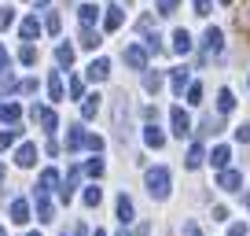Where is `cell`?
Listing matches in <instances>:
<instances>
[{
	"label": "cell",
	"mask_w": 250,
	"mask_h": 236,
	"mask_svg": "<svg viewBox=\"0 0 250 236\" xmlns=\"http://www.w3.org/2000/svg\"><path fill=\"white\" fill-rule=\"evenodd\" d=\"M188 103H203V85H199V81L188 85Z\"/></svg>",
	"instance_id": "d6a6232c"
},
{
	"label": "cell",
	"mask_w": 250,
	"mask_h": 236,
	"mask_svg": "<svg viewBox=\"0 0 250 236\" xmlns=\"http://www.w3.org/2000/svg\"><path fill=\"white\" fill-rule=\"evenodd\" d=\"M239 30H250V0L243 4V11H239Z\"/></svg>",
	"instance_id": "8d00e7d4"
},
{
	"label": "cell",
	"mask_w": 250,
	"mask_h": 236,
	"mask_svg": "<svg viewBox=\"0 0 250 236\" xmlns=\"http://www.w3.org/2000/svg\"><path fill=\"white\" fill-rule=\"evenodd\" d=\"M44 30H48V33H59V11H52V15H48Z\"/></svg>",
	"instance_id": "74e56055"
},
{
	"label": "cell",
	"mask_w": 250,
	"mask_h": 236,
	"mask_svg": "<svg viewBox=\"0 0 250 236\" xmlns=\"http://www.w3.org/2000/svg\"><path fill=\"white\" fill-rule=\"evenodd\" d=\"M144 141H147V148H162V144H166V133H162L158 126H147V129H144Z\"/></svg>",
	"instance_id": "603a6c76"
},
{
	"label": "cell",
	"mask_w": 250,
	"mask_h": 236,
	"mask_svg": "<svg viewBox=\"0 0 250 236\" xmlns=\"http://www.w3.org/2000/svg\"><path fill=\"white\" fill-rule=\"evenodd\" d=\"M96 236H107V233H103V229H96Z\"/></svg>",
	"instance_id": "816d5d0a"
},
{
	"label": "cell",
	"mask_w": 250,
	"mask_h": 236,
	"mask_svg": "<svg viewBox=\"0 0 250 236\" xmlns=\"http://www.w3.org/2000/svg\"><path fill=\"white\" fill-rule=\"evenodd\" d=\"M0 236H8V233H4V229H0Z\"/></svg>",
	"instance_id": "db71d44e"
},
{
	"label": "cell",
	"mask_w": 250,
	"mask_h": 236,
	"mask_svg": "<svg viewBox=\"0 0 250 236\" xmlns=\"http://www.w3.org/2000/svg\"><path fill=\"white\" fill-rule=\"evenodd\" d=\"M19 93H37V81H33V78H26L22 85H19Z\"/></svg>",
	"instance_id": "f6af8a7d"
},
{
	"label": "cell",
	"mask_w": 250,
	"mask_h": 236,
	"mask_svg": "<svg viewBox=\"0 0 250 236\" xmlns=\"http://www.w3.org/2000/svg\"><path fill=\"white\" fill-rule=\"evenodd\" d=\"M147 192L155 199L169 196V170H166V166H151V170H147Z\"/></svg>",
	"instance_id": "6da1fadb"
},
{
	"label": "cell",
	"mask_w": 250,
	"mask_h": 236,
	"mask_svg": "<svg viewBox=\"0 0 250 236\" xmlns=\"http://www.w3.org/2000/svg\"><path fill=\"white\" fill-rule=\"evenodd\" d=\"M133 218H136V211H133V199H129V196L122 192V196H118V221H122V225H129Z\"/></svg>",
	"instance_id": "30bf717a"
},
{
	"label": "cell",
	"mask_w": 250,
	"mask_h": 236,
	"mask_svg": "<svg viewBox=\"0 0 250 236\" xmlns=\"http://www.w3.org/2000/svg\"><path fill=\"white\" fill-rule=\"evenodd\" d=\"M19 59H22L26 67H33V63H37V48H33V45H22V52H19Z\"/></svg>",
	"instance_id": "1f68e13d"
},
{
	"label": "cell",
	"mask_w": 250,
	"mask_h": 236,
	"mask_svg": "<svg viewBox=\"0 0 250 236\" xmlns=\"http://www.w3.org/2000/svg\"><path fill=\"white\" fill-rule=\"evenodd\" d=\"M48 96H52L55 103L62 100V78H59V74H52V78H48Z\"/></svg>",
	"instance_id": "f546056e"
},
{
	"label": "cell",
	"mask_w": 250,
	"mask_h": 236,
	"mask_svg": "<svg viewBox=\"0 0 250 236\" xmlns=\"http://www.w3.org/2000/svg\"><path fill=\"white\" fill-rule=\"evenodd\" d=\"M15 141H19V126H11V129H0V151H8Z\"/></svg>",
	"instance_id": "83f0119b"
},
{
	"label": "cell",
	"mask_w": 250,
	"mask_h": 236,
	"mask_svg": "<svg viewBox=\"0 0 250 236\" xmlns=\"http://www.w3.org/2000/svg\"><path fill=\"white\" fill-rule=\"evenodd\" d=\"M85 170L92 173V177H103V159H88V163H85Z\"/></svg>",
	"instance_id": "e575fe53"
},
{
	"label": "cell",
	"mask_w": 250,
	"mask_h": 236,
	"mask_svg": "<svg viewBox=\"0 0 250 236\" xmlns=\"http://www.w3.org/2000/svg\"><path fill=\"white\" fill-rule=\"evenodd\" d=\"M158 11H162V15H173V11H177V0H158Z\"/></svg>",
	"instance_id": "b9f144b4"
},
{
	"label": "cell",
	"mask_w": 250,
	"mask_h": 236,
	"mask_svg": "<svg viewBox=\"0 0 250 236\" xmlns=\"http://www.w3.org/2000/svg\"><path fill=\"white\" fill-rule=\"evenodd\" d=\"M78 15H81V26H96V19H100V8H96V4H81Z\"/></svg>",
	"instance_id": "cb8c5ba5"
},
{
	"label": "cell",
	"mask_w": 250,
	"mask_h": 236,
	"mask_svg": "<svg viewBox=\"0 0 250 236\" xmlns=\"http://www.w3.org/2000/svg\"><path fill=\"white\" fill-rule=\"evenodd\" d=\"M107 74H110V63L103 59V55L88 63V81H107Z\"/></svg>",
	"instance_id": "ba28073f"
},
{
	"label": "cell",
	"mask_w": 250,
	"mask_h": 236,
	"mask_svg": "<svg viewBox=\"0 0 250 236\" xmlns=\"http://www.w3.org/2000/svg\"><path fill=\"white\" fill-rule=\"evenodd\" d=\"M30 236H41V233H30Z\"/></svg>",
	"instance_id": "11a10c76"
},
{
	"label": "cell",
	"mask_w": 250,
	"mask_h": 236,
	"mask_svg": "<svg viewBox=\"0 0 250 236\" xmlns=\"http://www.w3.org/2000/svg\"><path fill=\"white\" fill-rule=\"evenodd\" d=\"M195 15H210V0H195Z\"/></svg>",
	"instance_id": "ee69618b"
},
{
	"label": "cell",
	"mask_w": 250,
	"mask_h": 236,
	"mask_svg": "<svg viewBox=\"0 0 250 236\" xmlns=\"http://www.w3.org/2000/svg\"><path fill=\"white\" fill-rule=\"evenodd\" d=\"M184 236H203V233H199V225H195V221H188V225H184Z\"/></svg>",
	"instance_id": "7dc6e473"
},
{
	"label": "cell",
	"mask_w": 250,
	"mask_h": 236,
	"mask_svg": "<svg viewBox=\"0 0 250 236\" xmlns=\"http://www.w3.org/2000/svg\"><path fill=\"white\" fill-rule=\"evenodd\" d=\"M81 199H85V207H100V199H103V189H100V185H88V189H85V196H81Z\"/></svg>",
	"instance_id": "4316f807"
},
{
	"label": "cell",
	"mask_w": 250,
	"mask_h": 236,
	"mask_svg": "<svg viewBox=\"0 0 250 236\" xmlns=\"http://www.w3.org/2000/svg\"><path fill=\"white\" fill-rule=\"evenodd\" d=\"M85 141H88V133H85V129H78V126H70V129H66V151L85 148Z\"/></svg>",
	"instance_id": "4fadbf2b"
},
{
	"label": "cell",
	"mask_w": 250,
	"mask_h": 236,
	"mask_svg": "<svg viewBox=\"0 0 250 236\" xmlns=\"http://www.w3.org/2000/svg\"><path fill=\"white\" fill-rule=\"evenodd\" d=\"M33 37H41V23H37V15H30L22 23V41L26 45H33Z\"/></svg>",
	"instance_id": "44dd1931"
},
{
	"label": "cell",
	"mask_w": 250,
	"mask_h": 236,
	"mask_svg": "<svg viewBox=\"0 0 250 236\" xmlns=\"http://www.w3.org/2000/svg\"><path fill=\"white\" fill-rule=\"evenodd\" d=\"M33 203H37V218L41 221H55V207H52V199H48V196H41V192H37Z\"/></svg>",
	"instance_id": "9c48e42d"
},
{
	"label": "cell",
	"mask_w": 250,
	"mask_h": 236,
	"mask_svg": "<svg viewBox=\"0 0 250 236\" xmlns=\"http://www.w3.org/2000/svg\"><path fill=\"white\" fill-rule=\"evenodd\" d=\"M15 163L22 166V170H26V166H33V163H37V144H22V148L15 151Z\"/></svg>",
	"instance_id": "5bb4252c"
},
{
	"label": "cell",
	"mask_w": 250,
	"mask_h": 236,
	"mask_svg": "<svg viewBox=\"0 0 250 236\" xmlns=\"http://www.w3.org/2000/svg\"><path fill=\"white\" fill-rule=\"evenodd\" d=\"M228 218V207H213V221H225Z\"/></svg>",
	"instance_id": "bcb514c9"
},
{
	"label": "cell",
	"mask_w": 250,
	"mask_h": 236,
	"mask_svg": "<svg viewBox=\"0 0 250 236\" xmlns=\"http://www.w3.org/2000/svg\"><path fill=\"white\" fill-rule=\"evenodd\" d=\"M122 59L133 67V71H147V52H144L140 45H129V48L122 52Z\"/></svg>",
	"instance_id": "8992f818"
},
{
	"label": "cell",
	"mask_w": 250,
	"mask_h": 236,
	"mask_svg": "<svg viewBox=\"0 0 250 236\" xmlns=\"http://www.w3.org/2000/svg\"><path fill=\"white\" fill-rule=\"evenodd\" d=\"M15 89H19V81L11 74H0V93H15Z\"/></svg>",
	"instance_id": "836d02e7"
},
{
	"label": "cell",
	"mask_w": 250,
	"mask_h": 236,
	"mask_svg": "<svg viewBox=\"0 0 250 236\" xmlns=\"http://www.w3.org/2000/svg\"><path fill=\"white\" fill-rule=\"evenodd\" d=\"M30 115H33V122H37L44 133H55V129H59V118H55V111H52V107H37V103H33Z\"/></svg>",
	"instance_id": "277c9868"
},
{
	"label": "cell",
	"mask_w": 250,
	"mask_h": 236,
	"mask_svg": "<svg viewBox=\"0 0 250 236\" xmlns=\"http://www.w3.org/2000/svg\"><path fill=\"white\" fill-rule=\"evenodd\" d=\"M217 189H225V192H239V189H243V173H235V170H221V173H217Z\"/></svg>",
	"instance_id": "52a82bcc"
},
{
	"label": "cell",
	"mask_w": 250,
	"mask_h": 236,
	"mask_svg": "<svg viewBox=\"0 0 250 236\" xmlns=\"http://www.w3.org/2000/svg\"><path fill=\"white\" fill-rule=\"evenodd\" d=\"M62 236H66V233H62Z\"/></svg>",
	"instance_id": "6f0895ef"
},
{
	"label": "cell",
	"mask_w": 250,
	"mask_h": 236,
	"mask_svg": "<svg viewBox=\"0 0 250 236\" xmlns=\"http://www.w3.org/2000/svg\"><path fill=\"white\" fill-rule=\"evenodd\" d=\"M96 111H100V93L85 96V103H81V118H96Z\"/></svg>",
	"instance_id": "484cf974"
},
{
	"label": "cell",
	"mask_w": 250,
	"mask_h": 236,
	"mask_svg": "<svg viewBox=\"0 0 250 236\" xmlns=\"http://www.w3.org/2000/svg\"><path fill=\"white\" fill-rule=\"evenodd\" d=\"M221 4H232V0H221Z\"/></svg>",
	"instance_id": "f5cc1de1"
},
{
	"label": "cell",
	"mask_w": 250,
	"mask_h": 236,
	"mask_svg": "<svg viewBox=\"0 0 250 236\" xmlns=\"http://www.w3.org/2000/svg\"><path fill=\"white\" fill-rule=\"evenodd\" d=\"M232 107H235V96H232V89H221V93H217V111H221V115H228Z\"/></svg>",
	"instance_id": "d4e9b609"
},
{
	"label": "cell",
	"mask_w": 250,
	"mask_h": 236,
	"mask_svg": "<svg viewBox=\"0 0 250 236\" xmlns=\"http://www.w3.org/2000/svg\"><path fill=\"white\" fill-rule=\"evenodd\" d=\"M11 23H15V11H11V8H0V30H8Z\"/></svg>",
	"instance_id": "d590c367"
},
{
	"label": "cell",
	"mask_w": 250,
	"mask_h": 236,
	"mask_svg": "<svg viewBox=\"0 0 250 236\" xmlns=\"http://www.w3.org/2000/svg\"><path fill=\"white\" fill-rule=\"evenodd\" d=\"M8 63H11V55H8V48H4V45H0V74H4V71H8Z\"/></svg>",
	"instance_id": "7bdbcfd3"
},
{
	"label": "cell",
	"mask_w": 250,
	"mask_h": 236,
	"mask_svg": "<svg viewBox=\"0 0 250 236\" xmlns=\"http://www.w3.org/2000/svg\"><path fill=\"white\" fill-rule=\"evenodd\" d=\"M206 159H210V163L217 166V170H228V159H232V151H228L225 144H217V148H213V151H210Z\"/></svg>",
	"instance_id": "e0dca14e"
},
{
	"label": "cell",
	"mask_w": 250,
	"mask_h": 236,
	"mask_svg": "<svg viewBox=\"0 0 250 236\" xmlns=\"http://www.w3.org/2000/svg\"><path fill=\"white\" fill-rule=\"evenodd\" d=\"M103 26H107V30H118V26H122V8H107V15H103Z\"/></svg>",
	"instance_id": "f1b7e54d"
},
{
	"label": "cell",
	"mask_w": 250,
	"mask_h": 236,
	"mask_svg": "<svg viewBox=\"0 0 250 236\" xmlns=\"http://www.w3.org/2000/svg\"><path fill=\"white\" fill-rule=\"evenodd\" d=\"M19 118H22V107H19V103H0V122H11V126H15Z\"/></svg>",
	"instance_id": "d6986e66"
},
{
	"label": "cell",
	"mask_w": 250,
	"mask_h": 236,
	"mask_svg": "<svg viewBox=\"0 0 250 236\" xmlns=\"http://www.w3.org/2000/svg\"><path fill=\"white\" fill-rule=\"evenodd\" d=\"M247 203H250V196H247Z\"/></svg>",
	"instance_id": "9f6ffc18"
},
{
	"label": "cell",
	"mask_w": 250,
	"mask_h": 236,
	"mask_svg": "<svg viewBox=\"0 0 250 236\" xmlns=\"http://www.w3.org/2000/svg\"><path fill=\"white\" fill-rule=\"evenodd\" d=\"M203 163H206V151H203V144H191V148H188V159H184V166H188V170H199Z\"/></svg>",
	"instance_id": "9a60e30c"
},
{
	"label": "cell",
	"mask_w": 250,
	"mask_h": 236,
	"mask_svg": "<svg viewBox=\"0 0 250 236\" xmlns=\"http://www.w3.org/2000/svg\"><path fill=\"white\" fill-rule=\"evenodd\" d=\"M74 236H88V229H85V225H78V229H74Z\"/></svg>",
	"instance_id": "681fc988"
},
{
	"label": "cell",
	"mask_w": 250,
	"mask_h": 236,
	"mask_svg": "<svg viewBox=\"0 0 250 236\" xmlns=\"http://www.w3.org/2000/svg\"><path fill=\"white\" fill-rule=\"evenodd\" d=\"M85 148H92V151H103V137H96V133H88V141H85Z\"/></svg>",
	"instance_id": "60d3db41"
},
{
	"label": "cell",
	"mask_w": 250,
	"mask_h": 236,
	"mask_svg": "<svg viewBox=\"0 0 250 236\" xmlns=\"http://www.w3.org/2000/svg\"><path fill=\"white\" fill-rule=\"evenodd\" d=\"M221 48H225V33L217 30V26H206L203 33V55L210 59V55H221Z\"/></svg>",
	"instance_id": "3957f363"
},
{
	"label": "cell",
	"mask_w": 250,
	"mask_h": 236,
	"mask_svg": "<svg viewBox=\"0 0 250 236\" xmlns=\"http://www.w3.org/2000/svg\"><path fill=\"white\" fill-rule=\"evenodd\" d=\"M235 141H239V144L250 141V126H247V122H243V126H235Z\"/></svg>",
	"instance_id": "f35d334b"
},
{
	"label": "cell",
	"mask_w": 250,
	"mask_h": 236,
	"mask_svg": "<svg viewBox=\"0 0 250 236\" xmlns=\"http://www.w3.org/2000/svg\"><path fill=\"white\" fill-rule=\"evenodd\" d=\"M0 185H4V163H0Z\"/></svg>",
	"instance_id": "f907efd6"
},
{
	"label": "cell",
	"mask_w": 250,
	"mask_h": 236,
	"mask_svg": "<svg viewBox=\"0 0 250 236\" xmlns=\"http://www.w3.org/2000/svg\"><path fill=\"white\" fill-rule=\"evenodd\" d=\"M52 189H59V173H55V170H44V173L37 177V192H41V196H48Z\"/></svg>",
	"instance_id": "8fae6325"
},
{
	"label": "cell",
	"mask_w": 250,
	"mask_h": 236,
	"mask_svg": "<svg viewBox=\"0 0 250 236\" xmlns=\"http://www.w3.org/2000/svg\"><path fill=\"white\" fill-rule=\"evenodd\" d=\"M169 122H173V137H191V118H188V111L184 107H173L169 111Z\"/></svg>",
	"instance_id": "5b68a950"
},
{
	"label": "cell",
	"mask_w": 250,
	"mask_h": 236,
	"mask_svg": "<svg viewBox=\"0 0 250 236\" xmlns=\"http://www.w3.org/2000/svg\"><path fill=\"white\" fill-rule=\"evenodd\" d=\"M228 236H250V233H247V225H232V229H228Z\"/></svg>",
	"instance_id": "c3c4849f"
},
{
	"label": "cell",
	"mask_w": 250,
	"mask_h": 236,
	"mask_svg": "<svg viewBox=\"0 0 250 236\" xmlns=\"http://www.w3.org/2000/svg\"><path fill=\"white\" fill-rule=\"evenodd\" d=\"M173 52H177V55H188V52H191V33H188V30H177V33H173Z\"/></svg>",
	"instance_id": "2e32d148"
},
{
	"label": "cell",
	"mask_w": 250,
	"mask_h": 236,
	"mask_svg": "<svg viewBox=\"0 0 250 236\" xmlns=\"http://www.w3.org/2000/svg\"><path fill=\"white\" fill-rule=\"evenodd\" d=\"M70 96H74V100H81V96H85V85H81L78 78H70Z\"/></svg>",
	"instance_id": "ab89813d"
},
{
	"label": "cell",
	"mask_w": 250,
	"mask_h": 236,
	"mask_svg": "<svg viewBox=\"0 0 250 236\" xmlns=\"http://www.w3.org/2000/svg\"><path fill=\"white\" fill-rule=\"evenodd\" d=\"M144 89H147L151 96H158V89H162V71H144Z\"/></svg>",
	"instance_id": "ac0fdd59"
},
{
	"label": "cell",
	"mask_w": 250,
	"mask_h": 236,
	"mask_svg": "<svg viewBox=\"0 0 250 236\" xmlns=\"http://www.w3.org/2000/svg\"><path fill=\"white\" fill-rule=\"evenodd\" d=\"M11 221H15V225H26V221H30V203H26V199H11Z\"/></svg>",
	"instance_id": "7c38bea8"
},
{
	"label": "cell",
	"mask_w": 250,
	"mask_h": 236,
	"mask_svg": "<svg viewBox=\"0 0 250 236\" xmlns=\"http://www.w3.org/2000/svg\"><path fill=\"white\" fill-rule=\"evenodd\" d=\"M169 85H173V93H177V96H184V85H188V71H184V67L169 71Z\"/></svg>",
	"instance_id": "ffe728a7"
},
{
	"label": "cell",
	"mask_w": 250,
	"mask_h": 236,
	"mask_svg": "<svg viewBox=\"0 0 250 236\" xmlns=\"http://www.w3.org/2000/svg\"><path fill=\"white\" fill-rule=\"evenodd\" d=\"M81 48H100L103 41H100V33L92 30V26H81V41H78Z\"/></svg>",
	"instance_id": "7402d4cb"
},
{
	"label": "cell",
	"mask_w": 250,
	"mask_h": 236,
	"mask_svg": "<svg viewBox=\"0 0 250 236\" xmlns=\"http://www.w3.org/2000/svg\"><path fill=\"white\" fill-rule=\"evenodd\" d=\"M125 118H129V96H125V93H118V96H114V129H118V141H129Z\"/></svg>",
	"instance_id": "7a4b0ae2"
},
{
	"label": "cell",
	"mask_w": 250,
	"mask_h": 236,
	"mask_svg": "<svg viewBox=\"0 0 250 236\" xmlns=\"http://www.w3.org/2000/svg\"><path fill=\"white\" fill-rule=\"evenodd\" d=\"M55 59H59V67H70L74 63V48L70 45H59V48H55Z\"/></svg>",
	"instance_id": "4dcf8cb0"
}]
</instances>
